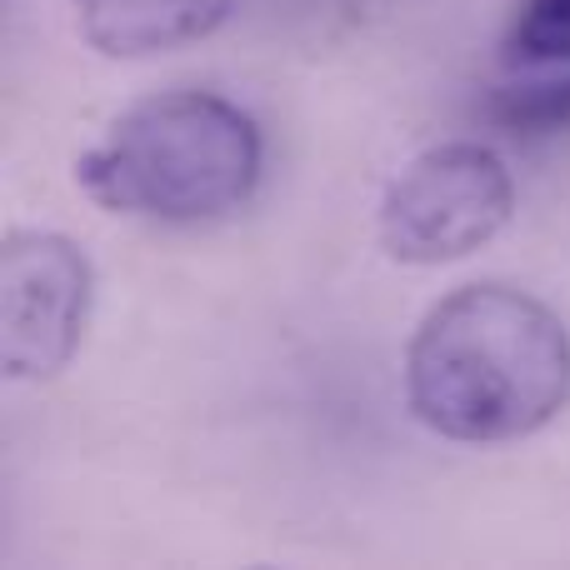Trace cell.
<instances>
[{"label":"cell","instance_id":"obj_7","mask_svg":"<svg viewBox=\"0 0 570 570\" xmlns=\"http://www.w3.org/2000/svg\"><path fill=\"white\" fill-rule=\"evenodd\" d=\"M495 120L511 130H561V126H570V80H535V86L501 90Z\"/></svg>","mask_w":570,"mask_h":570},{"label":"cell","instance_id":"obj_5","mask_svg":"<svg viewBox=\"0 0 570 570\" xmlns=\"http://www.w3.org/2000/svg\"><path fill=\"white\" fill-rule=\"evenodd\" d=\"M236 0H76V26L100 56H156L206 40Z\"/></svg>","mask_w":570,"mask_h":570},{"label":"cell","instance_id":"obj_2","mask_svg":"<svg viewBox=\"0 0 570 570\" xmlns=\"http://www.w3.org/2000/svg\"><path fill=\"white\" fill-rule=\"evenodd\" d=\"M96 206L120 216L200 226L250 200L261 180V130L240 106L206 90H170L130 106L76 160Z\"/></svg>","mask_w":570,"mask_h":570},{"label":"cell","instance_id":"obj_3","mask_svg":"<svg viewBox=\"0 0 570 570\" xmlns=\"http://www.w3.org/2000/svg\"><path fill=\"white\" fill-rule=\"evenodd\" d=\"M515 180L491 146L451 140L415 156L381 200V246L401 266H445L505 230Z\"/></svg>","mask_w":570,"mask_h":570},{"label":"cell","instance_id":"obj_4","mask_svg":"<svg viewBox=\"0 0 570 570\" xmlns=\"http://www.w3.org/2000/svg\"><path fill=\"white\" fill-rule=\"evenodd\" d=\"M90 315V261L76 240L16 230L0 246V365L10 381H46L76 355Z\"/></svg>","mask_w":570,"mask_h":570},{"label":"cell","instance_id":"obj_6","mask_svg":"<svg viewBox=\"0 0 570 570\" xmlns=\"http://www.w3.org/2000/svg\"><path fill=\"white\" fill-rule=\"evenodd\" d=\"M511 56L525 66L570 60V0H531L511 30Z\"/></svg>","mask_w":570,"mask_h":570},{"label":"cell","instance_id":"obj_1","mask_svg":"<svg viewBox=\"0 0 570 570\" xmlns=\"http://www.w3.org/2000/svg\"><path fill=\"white\" fill-rule=\"evenodd\" d=\"M405 395L415 421L445 441L501 445L535 435L570 401V331L515 285H461L415 331Z\"/></svg>","mask_w":570,"mask_h":570}]
</instances>
